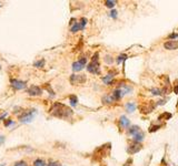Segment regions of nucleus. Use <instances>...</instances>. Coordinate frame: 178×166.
<instances>
[{
    "label": "nucleus",
    "instance_id": "nucleus-1",
    "mask_svg": "<svg viewBox=\"0 0 178 166\" xmlns=\"http://www.w3.org/2000/svg\"><path fill=\"white\" fill-rule=\"evenodd\" d=\"M50 111L52 115L56 117H60V118H67L72 115V113H74L71 111V108H69L65 104H61V103H55Z\"/></svg>",
    "mask_w": 178,
    "mask_h": 166
},
{
    "label": "nucleus",
    "instance_id": "nucleus-2",
    "mask_svg": "<svg viewBox=\"0 0 178 166\" xmlns=\"http://www.w3.org/2000/svg\"><path fill=\"white\" fill-rule=\"evenodd\" d=\"M128 133L133 136V140H134V142L140 143V142L144 141L145 133L140 130V127H139V126H137V125H133V126H130V129H128Z\"/></svg>",
    "mask_w": 178,
    "mask_h": 166
},
{
    "label": "nucleus",
    "instance_id": "nucleus-3",
    "mask_svg": "<svg viewBox=\"0 0 178 166\" xmlns=\"http://www.w3.org/2000/svg\"><path fill=\"white\" fill-rule=\"evenodd\" d=\"M36 113H37V112H36L35 108H32V110H28V111L24 112L22 115L19 116V121H20L21 123H29V122H31V121L34 120Z\"/></svg>",
    "mask_w": 178,
    "mask_h": 166
},
{
    "label": "nucleus",
    "instance_id": "nucleus-4",
    "mask_svg": "<svg viewBox=\"0 0 178 166\" xmlns=\"http://www.w3.org/2000/svg\"><path fill=\"white\" fill-rule=\"evenodd\" d=\"M70 83L72 85H78V84H83L86 82V75L85 74H71L69 79Z\"/></svg>",
    "mask_w": 178,
    "mask_h": 166
},
{
    "label": "nucleus",
    "instance_id": "nucleus-5",
    "mask_svg": "<svg viewBox=\"0 0 178 166\" xmlns=\"http://www.w3.org/2000/svg\"><path fill=\"white\" fill-rule=\"evenodd\" d=\"M87 70H88V72L93 73V74H100V64H99V62L91 61L87 66Z\"/></svg>",
    "mask_w": 178,
    "mask_h": 166
},
{
    "label": "nucleus",
    "instance_id": "nucleus-6",
    "mask_svg": "<svg viewBox=\"0 0 178 166\" xmlns=\"http://www.w3.org/2000/svg\"><path fill=\"white\" fill-rule=\"evenodd\" d=\"M10 83H11L12 88L16 89V90H22V89H25L27 86V82L21 81V80H17V79H11Z\"/></svg>",
    "mask_w": 178,
    "mask_h": 166
},
{
    "label": "nucleus",
    "instance_id": "nucleus-7",
    "mask_svg": "<svg viewBox=\"0 0 178 166\" xmlns=\"http://www.w3.org/2000/svg\"><path fill=\"white\" fill-rule=\"evenodd\" d=\"M27 93H28L29 95H31V96H39V95L43 94V90H41L39 86H37V85H31V86L27 90Z\"/></svg>",
    "mask_w": 178,
    "mask_h": 166
},
{
    "label": "nucleus",
    "instance_id": "nucleus-8",
    "mask_svg": "<svg viewBox=\"0 0 178 166\" xmlns=\"http://www.w3.org/2000/svg\"><path fill=\"white\" fill-rule=\"evenodd\" d=\"M164 48L166 50H177L178 49V41L176 40H169L164 43Z\"/></svg>",
    "mask_w": 178,
    "mask_h": 166
},
{
    "label": "nucleus",
    "instance_id": "nucleus-9",
    "mask_svg": "<svg viewBox=\"0 0 178 166\" xmlns=\"http://www.w3.org/2000/svg\"><path fill=\"white\" fill-rule=\"evenodd\" d=\"M140 149H141V145L138 144L137 142H135L134 144H130V145L128 146L127 152L129 153V154H135V153H137V152H139Z\"/></svg>",
    "mask_w": 178,
    "mask_h": 166
},
{
    "label": "nucleus",
    "instance_id": "nucleus-10",
    "mask_svg": "<svg viewBox=\"0 0 178 166\" xmlns=\"http://www.w3.org/2000/svg\"><path fill=\"white\" fill-rule=\"evenodd\" d=\"M123 95H124V92H123V90H121L120 88L116 89L115 91L112 92V94H111V96H112L114 101H118V100H120L121 98H123Z\"/></svg>",
    "mask_w": 178,
    "mask_h": 166
},
{
    "label": "nucleus",
    "instance_id": "nucleus-11",
    "mask_svg": "<svg viewBox=\"0 0 178 166\" xmlns=\"http://www.w3.org/2000/svg\"><path fill=\"white\" fill-rule=\"evenodd\" d=\"M119 124L121 125L124 129H128L130 126V122H129V120L125 115H121L120 116V120H119Z\"/></svg>",
    "mask_w": 178,
    "mask_h": 166
},
{
    "label": "nucleus",
    "instance_id": "nucleus-12",
    "mask_svg": "<svg viewBox=\"0 0 178 166\" xmlns=\"http://www.w3.org/2000/svg\"><path fill=\"white\" fill-rule=\"evenodd\" d=\"M112 78H114V72H110V73H108L107 74V76H104L102 78V81H104V83L105 84H107V85H110L111 83H112Z\"/></svg>",
    "mask_w": 178,
    "mask_h": 166
},
{
    "label": "nucleus",
    "instance_id": "nucleus-13",
    "mask_svg": "<svg viewBox=\"0 0 178 166\" xmlns=\"http://www.w3.org/2000/svg\"><path fill=\"white\" fill-rule=\"evenodd\" d=\"M84 64H81L79 61H76V62H74L72 63V70L75 71V72H79V71H81L83 69H84Z\"/></svg>",
    "mask_w": 178,
    "mask_h": 166
},
{
    "label": "nucleus",
    "instance_id": "nucleus-14",
    "mask_svg": "<svg viewBox=\"0 0 178 166\" xmlns=\"http://www.w3.org/2000/svg\"><path fill=\"white\" fill-rule=\"evenodd\" d=\"M135 108H136V104L134 102H129V103L126 104V110H127L129 113H133L135 111Z\"/></svg>",
    "mask_w": 178,
    "mask_h": 166
},
{
    "label": "nucleus",
    "instance_id": "nucleus-15",
    "mask_svg": "<svg viewBox=\"0 0 178 166\" xmlns=\"http://www.w3.org/2000/svg\"><path fill=\"white\" fill-rule=\"evenodd\" d=\"M69 101H70V104H71L72 106H76L77 103H78V99H77L76 95H70V96H69Z\"/></svg>",
    "mask_w": 178,
    "mask_h": 166
},
{
    "label": "nucleus",
    "instance_id": "nucleus-16",
    "mask_svg": "<svg viewBox=\"0 0 178 166\" xmlns=\"http://www.w3.org/2000/svg\"><path fill=\"white\" fill-rule=\"evenodd\" d=\"M34 166H46V162L43 159H40V158H37L34 162Z\"/></svg>",
    "mask_w": 178,
    "mask_h": 166
},
{
    "label": "nucleus",
    "instance_id": "nucleus-17",
    "mask_svg": "<svg viewBox=\"0 0 178 166\" xmlns=\"http://www.w3.org/2000/svg\"><path fill=\"white\" fill-rule=\"evenodd\" d=\"M127 56L126 54H120L118 58L116 59V62H117V64H119V63H121L123 61H125V60H127Z\"/></svg>",
    "mask_w": 178,
    "mask_h": 166
},
{
    "label": "nucleus",
    "instance_id": "nucleus-18",
    "mask_svg": "<svg viewBox=\"0 0 178 166\" xmlns=\"http://www.w3.org/2000/svg\"><path fill=\"white\" fill-rule=\"evenodd\" d=\"M80 30V25H79V22H75L72 27H71V32H77Z\"/></svg>",
    "mask_w": 178,
    "mask_h": 166
},
{
    "label": "nucleus",
    "instance_id": "nucleus-19",
    "mask_svg": "<svg viewBox=\"0 0 178 166\" xmlns=\"http://www.w3.org/2000/svg\"><path fill=\"white\" fill-rule=\"evenodd\" d=\"M34 66H36V68H43V66H45V60L41 59V60H39V61H36L34 63Z\"/></svg>",
    "mask_w": 178,
    "mask_h": 166
},
{
    "label": "nucleus",
    "instance_id": "nucleus-20",
    "mask_svg": "<svg viewBox=\"0 0 178 166\" xmlns=\"http://www.w3.org/2000/svg\"><path fill=\"white\" fill-rule=\"evenodd\" d=\"M102 101L105 102V103H107V104H109V103H112L114 102V99H112V96H109V95H106V96H104V99Z\"/></svg>",
    "mask_w": 178,
    "mask_h": 166
},
{
    "label": "nucleus",
    "instance_id": "nucleus-21",
    "mask_svg": "<svg viewBox=\"0 0 178 166\" xmlns=\"http://www.w3.org/2000/svg\"><path fill=\"white\" fill-rule=\"evenodd\" d=\"M86 25H87V19H86V18H81V19H80V22H79V25H80V30L85 29Z\"/></svg>",
    "mask_w": 178,
    "mask_h": 166
},
{
    "label": "nucleus",
    "instance_id": "nucleus-22",
    "mask_svg": "<svg viewBox=\"0 0 178 166\" xmlns=\"http://www.w3.org/2000/svg\"><path fill=\"white\" fill-rule=\"evenodd\" d=\"M115 5H116V1H112V0H108V1L105 2V6L108 7V8H114Z\"/></svg>",
    "mask_w": 178,
    "mask_h": 166
},
{
    "label": "nucleus",
    "instance_id": "nucleus-23",
    "mask_svg": "<svg viewBox=\"0 0 178 166\" xmlns=\"http://www.w3.org/2000/svg\"><path fill=\"white\" fill-rule=\"evenodd\" d=\"M161 127V125L159 124V125H152L150 127H149V132L150 133H153V132H156L157 130H159Z\"/></svg>",
    "mask_w": 178,
    "mask_h": 166
},
{
    "label": "nucleus",
    "instance_id": "nucleus-24",
    "mask_svg": "<svg viewBox=\"0 0 178 166\" xmlns=\"http://www.w3.org/2000/svg\"><path fill=\"white\" fill-rule=\"evenodd\" d=\"M105 62H106L107 64H111V63L114 62V59H112L111 56H106V57H105Z\"/></svg>",
    "mask_w": 178,
    "mask_h": 166
},
{
    "label": "nucleus",
    "instance_id": "nucleus-25",
    "mask_svg": "<svg viewBox=\"0 0 178 166\" xmlns=\"http://www.w3.org/2000/svg\"><path fill=\"white\" fill-rule=\"evenodd\" d=\"M152 94H154V95H161V94H162V91L159 90V89H153V90H152Z\"/></svg>",
    "mask_w": 178,
    "mask_h": 166
},
{
    "label": "nucleus",
    "instance_id": "nucleus-26",
    "mask_svg": "<svg viewBox=\"0 0 178 166\" xmlns=\"http://www.w3.org/2000/svg\"><path fill=\"white\" fill-rule=\"evenodd\" d=\"M14 166H28V164L26 163L25 161H19V162H17Z\"/></svg>",
    "mask_w": 178,
    "mask_h": 166
},
{
    "label": "nucleus",
    "instance_id": "nucleus-27",
    "mask_svg": "<svg viewBox=\"0 0 178 166\" xmlns=\"http://www.w3.org/2000/svg\"><path fill=\"white\" fill-rule=\"evenodd\" d=\"M171 116H173L171 115V113H167V112H166V113H164V114H162L159 118H161V117H165V120H169Z\"/></svg>",
    "mask_w": 178,
    "mask_h": 166
},
{
    "label": "nucleus",
    "instance_id": "nucleus-28",
    "mask_svg": "<svg viewBox=\"0 0 178 166\" xmlns=\"http://www.w3.org/2000/svg\"><path fill=\"white\" fill-rule=\"evenodd\" d=\"M48 166H61L59 162H53V161H51L50 163L48 164Z\"/></svg>",
    "mask_w": 178,
    "mask_h": 166
},
{
    "label": "nucleus",
    "instance_id": "nucleus-29",
    "mask_svg": "<svg viewBox=\"0 0 178 166\" xmlns=\"http://www.w3.org/2000/svg\"><path fill=\"white\" fill-rule=\"evenodd\" d=\"M117 13H118V12H117L116 10H111L110 11V17L111 18H114V19H116V18H117Z\"/></svg>",
    "mask_w": 178,
    "mask_h": 166
},
{
    "label": "nucleus",
    "instance_id": "nucleus-30",
    "mask_svg": "<svg viewBox=\"0 0 178 166\" xmlns=\"http://www.w3.org/2000/svg\"><path fill=\"white\" fill-rule=\"evenodd\" d=\"M14 124V122L11 121V120H7L6 122H5V126H9V125Z\"/></svg>",
    "mask_w": 178,
    "mask_h": 166
},
{
    "label": "nucleus",
    "instance_id": "nucleus-31",
    "mask_svg": "<svg viewBox=\"0 0 178 166\" xmlns=\"http://www.w3.org/2000/svg\"><path fill=\"white\" fill-rule=\"evenodd\" d=\"M5 140H6V139H5V136H3V135H0V146L5 143Z\"/></svg>",
    "mask_w": 178,
    "mask_h": 166
},
{
    "label": "nucleus",
    "instance_id": "nucleus-32",
    "mask_svg": "<svg viewBox=\"0 0 178 166\" xmlns=\"http://www.w3.org/2000/svg\"><path fill=\"white\" fill-rule=\"evenodd\" d=\"M86 61H87V60H86V58H81L80 60H79V62H80L81 64H84V66L86 64Z\"/></svg>",
    "mask_w": 178,
    "mask_h": 166
},
{
    "label": "nucleus",
    "instance_id": "nucleus-33",
    "mask_svg": "<svg viewBox=\"0 0 178 166\" xmlns=\"http://www.w3.org/2000/svg\"><path fill=\"white\" fill-rule=\"evenodd\" d=\"M178 37V33H174V34H170L169 38L170 39H174V38H177Z\"/></svg>",
    "mask_w": 178,
    "mask_h": 166
},
{
    "label": "nucleus",
    "instance_id": "nucleus-34",
    "mask_svg": "<svg viewBox=\"0 0 178 166\" xmlns=\"http://www.w3.org/2000/svg\"><path fill=\"white\" fill-rule=\"evenodd\" d=\"M174 92H175L176 94H178V83H177V85L174 88Z\"/></svg>",
    "mask_w": 178,
    "mask_h": 166
},
{
    "label": "nucleus",
    "instance_id": "nucleus-35",
    "mask_svg": "<svg viewBox=\"0 0 178 166\" xmlns=\"http://www.w3.org/2000/svg\"><path fill=\"white\" fill-rule=\"evenodd\" d=\"M0 166H6V164H1Z\"/></svg>",
    "mask_w": 178,
    "mask_h": 166
},
{
    "label": "nucleus",
    "instance_id": "nucleus-36",
    "mask_svg": "<svg viewBox=\"0 0 178 166\" xmlns=\"http://www.w3.org/2000/svg\"><path fill=\"white\" fill-rule=\"evenodd\" d=\"M0 70H1V66H0Z\"/></svg>",
    "mask_w": 178,
    "mask_h": 166
},
{
    "label": "nucleus",
    "instance_id": "nucleus-37",
    "mask_svg": "<svg viewBox=\"0 0 178 166\" xmlns=\"http://www.w3.org/2000/svg\"><path fill=\"white\" fill-rule=\"evenodd\" d=\"M0 5H1V3H0Z\"/></svg>",
    "mask_w": 178,
    "mask_h": 166
}]
</instances>
